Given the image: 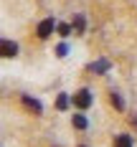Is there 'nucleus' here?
<instances>
[{"instance_id": "f257e3e1", "label": "nucleus", "mask_w": 137, "mask_h": 147, "mask_svg": "<svg viewBox=\"0 0 137 147\" xmlns=\"http://www.w3.org/2000/svg\"><path fill=\"white\" fill-rule=\"evenodd\" d=\"M53 28H56L53 18H46V20H41V23H38V28H36V33H38V38H48V36L53 33Z\"/></svg>"}, {"instance_id": "f03ea898", "label": "nucleus", "mask_w": 137, "mask_h": 147, "mask_svg": "<svg viewBox=\"0 0 137 147\" xmlns=\"http://www.w3.org/2000/svg\"><path fill=\"white\" fill-rule=\"evenodd\" d=\"M74 104L79 107V109H89V104H91V94L86 91V89H79L74 94Z\"/></svg>"}, {"instance_id": "7ed1b4c3", "label": "nucleus", "mask_w": 137, "mask_h": 147, "mask_svg": "<svg viewBox=\"0 0 137 147\" xmlns=\"http://www.w3.org/2000/svg\"><path fill=\"white\" fill-rule=\"evenodd\" d=\"M0 51H3L5 59H13L15 53H18V43H13V41H3V43H0Z\"/></svg>"}, {"instance_id": "20e7f679", "label": "nucleus", "mask_w": 137, "mask_h": 147, "mask_svg": "<svg viewBox=\"0 0 137 147\" xmlns=\"http://www.w3.org/2000/svg\"><path fill=\"white\" fill-rule=\"evenodd\" d=\"M23 107L30 109V112H36V114H41V112H43L41 102H36V99H30V96H23Z\"/></svg>"}, {"instance_id": "39448f33", "label": "nucleus", "mask_w": 137, "mask_h": 147, "mask_svg": "<svg viewBox=\"0 0 137 147\" xmlns=\"http://www.w3.org/2000/svg\"><path fill=\"white\" fill-rule=\"evenodd\" d=\"M89 69H91L94 74H104V71H109V61H94Z\"/></svg>"}, {"instance_id": "423d86ee", "label": "nucleus", "mask_w": 137, "mask_h": 147, "mask_svg": "<svg viewBox=\"0 0 137 147\" xmlns=\"http://www.w3.org/2000/svg\"><path fill=\"white\" fill-rule=\"evenodd\" d=\"M71 122H74L76 129H86V127H89V122H86V117H84V114H74V119H71Z\"/></svg>"}, {"instance_id": "0eeeda50", "label": "nucleus", "mask_w": 137, "mask_h": 147, "mask_svg": "<svg viewBox=\"0 0 137 147\" xmlns=\"http://www.w3.org/2000/svg\"><path fill=\"white\" fill-rule=\"evenodd\" d=\"M114 147H132V137L130 134H119L114 140Z\"/></svg>"}, {"instance_id": "6e6552de", "label": "nucleus", "mask_w": 137, "mask_h": 147, "mask_svg": "<svg viewBox=\"0 0 137 147\" xmlns=\"http://www.w3.org/2000/svg\"><path fill=\"white\" fill-rule=\"evenodd\" d=\"M71 28H74V33H84V15H76Z\"/></svg>"}, {"instance_id": "1a4fd4ad", "label": "nucleus", "mask_w": 137, "mask_h": 147, "mask_svg": "<svg viewBox=\"0 0 137 147\" xmlns=\"http://www.w3.org/2000/svg\"><path fill=\"white\" fill-rule=\"evenodd\" d=\"M109 99H112V104H114L117 109H124V102H122V96L117 94V91H112V96H109Z\"/></svg>"}, {"instance_id": "9d476101", "label": "nucleus", "mask_w": 137, "mask_h": 147, "mask_svg": "<svg viewBox=\"0 0 137 147\" xmlns=\"http://www.w3.org/2000/svg\"><path fill=\"white\" fill-rule=\"evenodd\" d=\"M56 30H59L61 36H71V30H74V28H71V26H66V23H59V26H56Z\"/></svg>"}, {"instance_id": "9b49d317", "label": "nucleus", "mask_w": 137, "mask_h": 147, "mask_svg": "<svg viewBox=\"0 0 137 147\" xmlns=\"http://www.w3.org/2000/svg\"><path fill=\"white\" fill-rule=\"evenodd\" d=\"M66 53H69V46H66V43H59V46H56V56H59V59H63Z\"/></svg>"}, {"instance_id": "f8f14e48", "label": "nucleus", "mask_w": 137, "mask_h": 147, "mask_svg": "<svg viewBox=\"0 0 137 147\" xmlns=\"http://www.w3.org/2000/svg\"><path fill=\"white\" fill-rule=\"evenodd\" d=\"M56 107H59V109H66V107H69V96H66V94H61L59 99H56Z\"/></svg>"}]
</instances>
